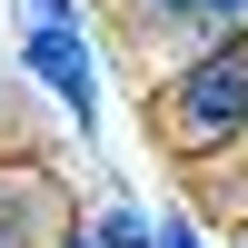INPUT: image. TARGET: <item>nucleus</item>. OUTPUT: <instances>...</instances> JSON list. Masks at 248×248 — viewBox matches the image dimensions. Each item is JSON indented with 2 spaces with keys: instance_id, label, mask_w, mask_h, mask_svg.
I'll return each instance as SVG.
<instances>
[{
  "instance_id": "7",
  "label": "nucleus",
  "mask_w": 248,
  "mask_h": 248,
  "mask_svg": "<svg viewBox=\"0 0 248 248\" xmlns=\"http://www.w3.org/2000/svg\"><path fill=\"white\" fill-rule=\"evenodd\" d=\"M60 248H99V229H79V238H60Z\"/></svg>"
},
{
  "instance_id": "3",
  "label": "nucleus",
  "mask_w": 248,
  "mask_h": 248,
  "mask_svg": "<svg viewBox=\"0 0 248 248\" xmlns=\"http://www.w3.org/2000/svg\"><path fill=\"white\" fill-rule=\"evenodd\" d=\"M79 238V199L40 159H0V248H60Z\"/></svg>"
},
{
  "instance_id": "5",
  "label": "nucleus",
  "mask_w": 248,
  "mask_h": 248,
  "mask_svg": "<svg viewBox=\"0 0 248 248\" xmlns=\"http://www.w3.org/2000/svg\"><path fill=\"white\" fill-rule=\"evenodd\" d=\"M90 229H99V248H149V238H159V218H139V209H99Z\"/></svg>"
},
{
  "instance_id": "2",
  "label": "nucleus",
  "mask_w": 248,
  "mask_h": 248,
  "mask_svg": "<svg viewBox=\"0 0 248 248\" xmlns=\"http://www.w3.org/2000/svg\"><path fill=\"white\" fill-rule=\"evenodd\" d=\"M20 70H30L79 129L99 119V50H90V30H79V10H30V30H20Z\"/></svg>"
},
{
  "instance_id": "4",
  "label": "nucleus",
  "mask_w": 248,
  "mask_h": 248,
  "mask_svg": "<svg viewBox=\"0 0 248 248\" xmlns=\"http://www.w3.org/2000/svg\"><path fill=\"white\" fill-rule=\"evenodd\" d=\"M129 10L139 40H179V50H229V40H248V0H119Z\"/></svg>"
},
{
  "instance_id": "1",
  "label": "nucleus",
  "mask_w": 248,
  "mask_h": 248,
  "mask_svg": "<svg viewBox=\"0 0 248 248\" xmlns=\"http://www.w3.org/2000/svg\"><path fill=\"white\" fill-rule=\"evenodd\" d=\"M159 149L179 159H218L248 139V40H229V50H199L179 79H159Z\"/></svg>"
},
{
  "instance_id": "6",
  "label": "nucleus",
  "mask_w": 248,
  "mask_h": 248,
  "mask_svg": "<svg viewBox=\"0 0 248 248\" xmlns=\"http://www.w3.org/2000/svg\"><path fill=\"white\" fill-rule=\"evenodd\" d=\"M149 248H209V238H199V229H189V218H179V209H169V218H159V238H149Z\"/></svg>"
}]
</instances>
